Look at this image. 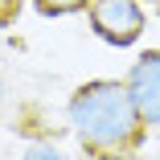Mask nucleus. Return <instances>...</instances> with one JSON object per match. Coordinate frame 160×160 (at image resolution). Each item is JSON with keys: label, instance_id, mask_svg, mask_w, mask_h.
I'll list each match as a JSON object with an SVG mask.
<instances>
[{"label": "nucleus", "instance_id": "1", "mask_svg": "<svg viewBox=\"0 0 160 160\" xmlns=\"http://www.w3.org/2000/svg\"><path fill=\"white\" fill-rule=\"evenodd\" d=\"M70 123L82 136V144L94 148V152H123L144 132V119H140V111L132 103L127 82H111V78L86 82V86L74 90Z\"/></svg>", "mask_w": 160, "mask_h": 160}, {"label": "nucleus", "instance_id": "2", "mask_svg": "<svg viewBox=\"0 0 160 160\" xmlns=\"http://www.w3.org/2000/svg\"><path fill=\"white\" fill-rule=\"evenodd\" d=\"M90 25L103 41L132 45L144 33V8H140V0H94L90 4Z\"/></svg>", "mask_w": 160, "mask_h": 160}, {"label": "nucleus", "instance_id": "3", "mask_svg": "<svg viewBox=\"0 0 160 160\" xmlns=\"http://www.w3.org/2000/svg\"><path fill=\"white\" fill-rule=\"evenodd\" d=\"M127 90H132V103H136L140 119L160 123V49L140 53V62L127 74Z\"/></svg>", "mask_w": 160, "mask_h": 160}, {"label": "nucleus", "instance_id": "4", "mask_svg": "<svg viewBox=\"0 0 160 160\" xmlns=\"http://www.w3.org/2000/svg\"><path fill=\"white\" fill-rule=\"evenodd\" d=\"M33 4L45 12V17H66V12H74V8H82L86 0H33Z\"/></svg>", "mask_w": 160, "mask_h": 160}, {"label": "nucleus", "instance_id": "5", "mask_svg": "<svg viewBox=\"0 0 160 160\" xmlns=\"http://www.w3.org/2000/svg\"><path fill=\"white\" fill-rule=\"evenodd\" d=\"M25 160H62V156H58L53 148H41V144H37V148H29V152H25Z\"/></svg>", "mask_w": 160, "mask_h": 160}, {"label": "nucleus", "instance_id": "6", "mask_svg": "<svg viewBox=\"0 0 160 160\" xmlns=\"http://www.w3.org/2000/svg\"><path fill=\"white\" fill-rule=\"evenodd\" d=\"M0 107H4V82H0Z\"/></svg>", "mask_w": 160, "mask_h": 160}]
</instances>
